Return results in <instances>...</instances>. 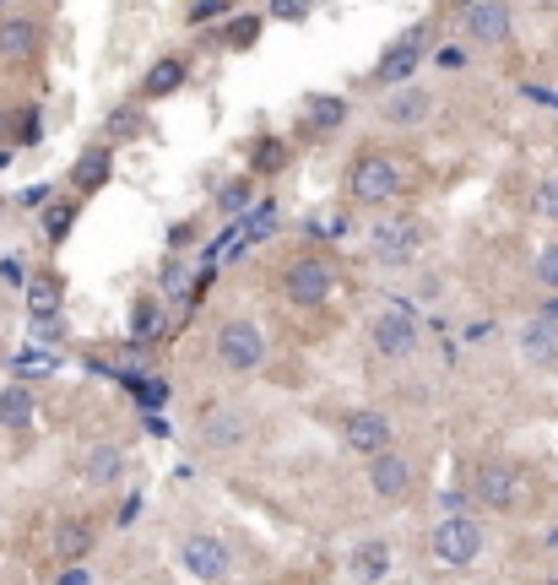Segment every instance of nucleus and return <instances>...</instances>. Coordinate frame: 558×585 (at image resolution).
Wrapping results in <instances>:
<instances>
[{
    "label": "nucleus",
    "instance_id": "1",
    "mask_svg": "<svg viewBox=\"0 0 558 585\" xmlns=\"http://www.w3.org/2000/svg\"><path fill=\"white\" fill-rule=\"evenodd\" d=\"M424 250H429V222L418 211H386V217H375V228L363 239L369 266H380V271H407V266L424 260Z\"/></svg>",
    "mask_w": 558,
    "mask_h": 585
},
{
    "label": "nucleus",
    "instance_id": "25",
    "mask_svg": "<svg viewBox=\"0 0 558 585\" xmlns=\"http://www.w3.org/2000/svg\"><path fill=\"white\" fill-rule=\"evenodd\" d=\"M531 277H537L548 292H558V239L537 245V255H531Z\"/></svg>",
    "mask_w": 558,
    "mask_h": 585
},
{
    "label": "nucleus",
    "instance_id": "18",
    "mask_svg": "<svg viewBox=\"0 0 558 585\" xmlns=\"http://www.w3.org/2000/svg\"><path fill=\"white\" fill-rule=\"evenodd\" d=\"M347 569H352V581L358 585H375L390 575V543L386 537H363V543L347 553Z\"/></svg>",
    "mask_w": 558,
    "mask_h": 585
},
{
    "label": "nucleus",
    "instance_id": "31",
    "mask_svg": "<svg viewBox=\"0 0 558 585\" xmlns=\"http://www.w3.org/2000/svg\"><path fill=\"white\" fill-rule=\"evenodd\" d=\"M239 201H250V179H233V185L222 190V207L228 211H239Z\"/></svg>",
    "mask_w": 558,
    "mask_h": 585
},
{
    "label": "nucleus",
    "instance_id": "27",
    "mask_svg": "<svg viewBox=\"0 0 558 585\" xmlns=\"http://www.w3.org/2000/svg\"><path fill=\"white\" fill-rule=\"evenodd\" d=\"M39 136H43L39 109H11V136H6V141H17V147H33Z\"/></svg>",
    "mask_w": 558,
    "mask_h": 585
},
{
    "label": "nucleus",
    "instance_id": "2",
    "mask_svg": "<svg viewBox=\"0 0 558 585\" xmlns=\"http://www.w3.org/2000/svg\"><path fill=\"white\" fill-rule=\"evenodd\" d=\"M407 190V163L386 147H358L347 163V196L358 207H390Z\"/></svg>",
    "mask_w": 558,
    "mask_h": 585
},
{
    "label": "nucleus",
    "instance_id": "12",
    "mask_svg": "<svg viewBox=\"0 0 558 585\" xmlns=\"http://www.w3.org/2000/svg\"><path fill=\"white\" fill-rule=\"evenodd\" d=\"M424 49H429V28L418 22V28H407V33H401V39L380 54V66H375V77H369V82L386 87V92H390V87H407L412 77H418V66H424Z\"/></svg>",
    "mask_w": 558,
    "mask_h": 585
},
{
    "label": "nucleus",
    "instance_id": "5",
    "mask_svg": "<svg viewBox=\"0 0 558 585\" xmlns=\"http://www.w3.org/2000/svg\"><path fill=\"white\" fill-rule=\"evenodd\" d=\"M363 341H369V353L380 358V364H407L418 347H424V326H418V315L412 309H375L369 320H363Z\"/></svg>",
    "mask_w": 558,
    "mask_h": 585
},
{
    "label": "nucleus",
    "instance_id": "21",
    "mask_svg": "<svg viewBox=\"0 0 558 585\" xmlns=\"http://www.w3.org/2000/svg\"><path fill=\"white\" fill-rule=\"evenodd\" d=\"M33 418H39L33 390H28V385H6V390H0V428H6V434H28Z\"/></svg>",
    "mask_w": 558,
    "mask_h": 585
},
{
    "label": "nucleus",
    "instance_id": "28",
    "mask_svg": "<svg viewBox=\"0 0 558 585\" xmlns=\"http://www.w3.org/2000/svg\"><path fill=\"white\" fill-rule=\"evenodd\" d=\"M28 304H33V315H54V309H60V282H49V277L33 282V288H28Z\"/></svg>",
    "mask_w": 558,
    "mask_h": 585
},
{
    "label": "nucleus",
    "instance_id": "6",
    "mask_svg": "<svg viewBox=\"0 0 558 585\" xmlns=\"http://www.w3.org/2000/svg\"><path fill=\"white\" fill-rule=\"evenodd\" d=\"M250 434H256V418H250V407H239V401H207V407L196 413V445L212 450V456L245 450Z\"/></svg>",
    "mask_w": 558,
    "mask_h": 585
},
{
    "label": "nucleus",
    "instance_id": "33",
    "mask_svg": "<svg viewBox=\"0 0 558 585\" xmlns=\"http://www.w3.org/2000/svg\"><path fill=\"white\" fill-rule=\"evenodd\" d=\"M439 66H445V71H456V66H467V49H439Z\"/></svg>",
    "mask_w": 558,
    "mask_h": 585
},
{
    "label": "nucleus",
    "instance_id": "3",
    "mask_svg": "<svg viewBox=\"0 0 558 585\" xmlns=\"http://www.w3.org/2000/svg\"><path fill=\"white\" fill-rule=\"evenodd\" d=\"M337 288H342L337 266H331L326 255H315V250L288 255V260L277 266V298L293 304V309H320V304L337 298Z\"/></svg>",
    "mask_w": 558,
    "mask_h": 585
},
{
    "label": "nucleus",
    "instance_id": "13",
    "mask_svg": "<svg viewBox=\"0 0 558 585\" xmlns=\"http://www.w3.org/2000/svg\"><path fill=\"white\" fill-rule=\"evenodd\" d=\"M516 353L526 369L558 375V315H531L516 326Z\"/></svg>",
    "mask_w": 558,
    "mask_h": 585
},
{
    "label": "nucleus",
    "instance_id": "19",
    "mask_svg": "<svg viewBox=\"0 0 558 585\" xmlns=\"http://www.w3.org/2000/svg\"><path fill=\"white\" fill-rule=\"evenodd\" d=\"M43 28L33 17H0V60H28L39 54Z\"/></svg>",
    "mask_w": 558,
    "mask_h": 585
},
{
    "label": "nucleus",
    "instance_id": "14",
    "mask_svg": "<svg viewBox=\"0 0 558 585\" xmlns=\"http://www.w3.org/2000/svg\"><path fill=\"white\" fill-rule=\"evenodd\" d=\"M429 115H434V92L429 87H418V82L390 87L386 103H380V120H386L390 130H418Z\"/></svg>",
    "mask_w": 558,
    "mask_h": 585
},
{
    "label": "nucleus",
    "instance_id": "8",
    "mask_svg": "<svg viewBox=\"0 0 558 585\" xmlns=\"http://www.w3.org/2000/svg\"><path fill=\"white\" fill-rule=\"evenodd\" d=\"M482 547H488V537H482V526H477L472 515H445V520H434V532H429L434 564H445V569H472L477 558H482Z\"/></svg>",
    "mask_w": 558,
    "mask_h": 585
},
{
    "label": "nucleus",
    "instance_id": "35",
    "mask_svg": "<svg viewBox=\"0 0 558 585\" xmlns=\"http://www.w3.org/2000/svg\"><path fill=\"white\" fill-rule=\"evenodd\" d=\"M542 585H558V564H554V569H548V581H542Z\"/></svg>",
    "mask_w": 558,
    "mask_h": 585
},
{
    "label": "nucleus",
    "instance_id": "29",
    "mask_svg": "<svg viewBox=\"0 0 558 585\" xmlns=\"http://www.w3.org/2000/svg\"><path fill=\"white\" fill-rule=\"evenodd\" d=\"M71 222H77V207H71V201H54V211L43 217V234H49V239H66Z\"/></svg>",
    "mask_w": 558,
    "mask_h": 585
},
{
    "label": "nucleus",
    "instance_id": "17",
    "mask_svg": "<svg viewBox=\"0 0 558 585\" xmlns=\"http://www.w3.org/2000/svg\"><path fill=\"white\" fill-rule=\"evenodd\" d=\"M109 173H114V147L98 141V147H87L82 158L71 163V190H77V196H98V190L109 185Z\"/></svg>",
    "mask_w": 558,
    "mask_h": 585
},
{
    "label": "nucleus",
    "instance_id": "16",
    "mask_svg": "<svg viewBox=\"0 0 558 585\" xmlns=\"http://www.w3.org/2000/svg\"><path fill=\"white\" fill-rule=\"evenodd\" d=\"M126 472H130V450L126 445H92L82 456V483L87 488H120L126 483Z\"/></svg>",
    "mask_w": 558,
    "mask_h": 585
},
{
    "label": "nucleus",
    "instance_id": "20",
    "mask_svg": "<svg viewBox=\"0 0 558 585\" xmlns=\"http://www.w3.org/2000/svg\"><path fill=\"white\" fill-rule=\"evenodd\" d=\"M92 520H82V515H66L60 526H54V558L60 564H82L87 553H92Z\"/></svg>",
    "mask_w": 558,
    "mask_h": 585
},
{
    "label": "nucleus",
    "instance_id": "9",
    "mask_svg": "<svg viewBox=\"0 0 558 585\" xmlns=\"http://www.w3.org/2000/svg\"><path fill=\"white\" fill-rule=\"evenodd\" d=\"M179 564H185L190 581L201 585H222L233 575V553H228V543L217 532H185L179 537Z\"/></svg>",
    "mask_w": 558,
    "mask_h": 585
},
{
    "label": "nucleus",
    "instance_id": "36",
    "mask_svg": "<svg viewBox=\"0 0 558 585\" xmlns=\"http://www.w3.org/2000/svg\"><path fill=\"white\" fill-rule=\"evenodd\" d=\"M6 6H11V0H0V17H6Z\"/></svg>",
    "mask_w": 558,
    "mask_h": 585
},
{
    "label": "nucleus",
    "instance_id": "11",
    "mask_svg": "<svg viewBox=\"0 0 558 585\" xmlns=\"http://www.w3.org/2000/svg\"><path fill=\"white\" fill-rule=\"evenodd\" d=\"M363 483H369V494H375V499H386V504L407 499V494H412V483H418V460L390 445V450H380V456H369Z\"/></svg>",
    "mask_w": 558,
    "mask_h": 585
},
{
    "label": "nucleus",
    "instance_id": "22",
    "mask_svg": "<svg viewBox=\"0 0 558 585\" xmlns=\"http://www.w3.org/2000/svg\"><path fill=\"white\" fill-rule=\"evenodd\" d=\"M179 87H185V60H173V54H169V60H158V66L147 71L141 98H152V103H158V98H173Z\"/></svg>",
    "mask_w": 558,
    "mask_h": 585
},
{
    "label": "nucleus",
    "instance_id": "10",
    "mask_svg": "<svg viewBox=\"0 0 558 585\" xmlns=\"http://www.w3.org/2000/svg\"><path fill=\"white\" fill-rule=\"evenodd\" d=\"M337 428H342L347 450H352V456H363V460L396 445V423H390V413H380V407H347Z\"/></svg>",
    "mask_w": 558,
    "mask_h": 585
},
{
    "label": "nucleus",
    "instance_id": "32",
    "mask_svg": "<svg viewBox=\"0 0 558 585\" xmlns=\"http://www.w3.org/2000/svg\"><path fill=\"white\" fill-rule=\"evenodd\" d=\"M277 158H282V147H277V141H266V147H260V168H266V173H271V168H282Z\"/></svg>",
    "mask_w": 558,
    "mask_h": 585
},
{
    "label": "nucleus",
    "instance_id": "15",
    "mask_svg": "<svg viewBox=\"0 0 558 585\" xmlns=\"http://www.w3.org/2000/svg\"><path fill=\"white\" fill-rule=\"evenodd\" d=\"M510 28H516V17H510L505 0H472L467 17H461V33H467L472 43H505L510 39Z\"/></svg>",
    "mask_w": 558,
    "mask_h": 585
},
{
    "label": "nucleus",
    "instance_id": "37",
    "mask_svg": "<svg viewBox=\"0 0 558 585\" xmlns=\"http://www.w3.org/2000/svg\"><path fill=\"white\" fill-rule=\"evenodd\" d=\"M222 585H233V581H222Z\"/></svg>",
    "mask_w": 558,
    "mask_h": 585
},
{
    "label": "nucleus",
    "instance_id": "23",
    "mask_svg": "<svg viewBox=\"0 0 558 585\" xmlns=\"http://www.w3.org/2000/svg\"><path fill=\"white\" fill-rule=\"evenodd\" d=\"M303 115H309V126L315 130H337L347 120V98H309Z\"/></svg>",
    "mask_w": 558,
    "mask_h": 585
},
{
    "label": "nucleus",
    "instance_id": "26",
    "mask_svg": "<svg viewBox=\"0 0 558 585\" xmlns=\"http://www.w3.org/2000/svg\"><path fill=\"white\" fill-rule=\"evenodd\" d=\"M256 39H260V17H250V11L233 17V22H222V43H228V49H250Z\"/></svg>",
    "mask_w": 558,
    "mask_h": 585
},
{
    "label": "nucleus",
    "instance_id": "34",
    "mask_svg": "<svg viewBox=\"0 0 558 585\" xmlns=\"http://www.w3.org/2000/svg\"><path fill=\"white\" fill-rule=\"evenodd\" d=\"M11 136V109H0V141Z\"/></svg>",
    "mask_w": 558,
    "mask_h": 585
},
{
    "label": "nucleus",
    "instance_id": "30",
    "mask_svg": "<svg viewBox=\"0 0 558 585\" xmlns=\"http://www.w3.org/2000/svg\"><path fill=\"white\" fill-rule=\"evenodd\" d=\"M271 17H282V22H303V17H309V0H271Z\"/></svg>",
    "mask_w": 558,
    "mask_h": 585
},
{
    "label": "nucleus",
    "instance_id": "4",
    "mask_svg": "<svg viewBox=\"0 0 558 585\" xmlns=\"http://www.w3.org/2000/svg\"><path fill=\"white\" fill-rule=\"evenodd\" d=\"M212 358L222 375L250 379L266 369V331H260L250 315H222L212 326Z\"/></svg>",
    "mask_w": 558,
    "mask_h": 585
},
{
    "label": "nucleus",
    "instance_id": "24",
    "mask_svg": "<svg viewBox=\"0 0 558 585\" xmlns=\"http://www.w3.org/2000/svg\"><path fill=\"white\" fill-rule=\"evenodd\" d=\"M531 211L558 228V173H542V179H537V190H531Z\"/></svg>",
    "mask_w": 558,
    "mask_h": 585
},
{
    "label": "nucleus",
    "instance_id": "7",
    "mask_svg": "<svg viewBox=\"0 0 558 585\" xmlns=\"http://www.w3.org/2000/svg\"><path fill=\"white\" fill-rule=\"evenodd\" d=\"M520 494H526V472H520V460H510V456L477 460V472H472V499L482 504V509H494V515H510V509H520Z\"/></svg>",
    "mask_w": 558,
    "mask_h": 585
}]
</instances>
